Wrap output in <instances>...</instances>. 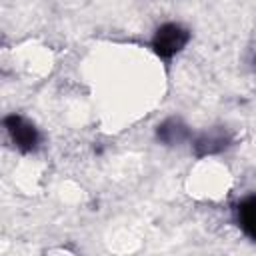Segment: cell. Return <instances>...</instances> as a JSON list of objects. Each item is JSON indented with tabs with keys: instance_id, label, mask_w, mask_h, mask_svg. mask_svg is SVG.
<instances>
[{
	"instance_id": "obj_1",
	"label": "cell",
	"mask_w": 256,
	"mask_h": 256,
	"mask_svg": "<svg viewBox=\"0 0 256 256\" xmlns=\"http://www.w3.org/2000/svg\"><path fill=\"white\" fill-rule=\"evenodd\" d=\"M188 42H190V32L182 24H178V22H164L152 34L150 48H152V52L158 58L170 60L176 54H180L188 46Z\"/></svg>"
},
{
	"instance_id": "obj_2",
	"label": "cell",
	"mask_w": 256,
	"mask_h": 256,
	"mask_svg": "<svg viewBox=\"0 0 256 256\" xmlns=\"http://www.w3.org/2000/svg\"><path fill=\"white\" fill-rule=\"evenodd\" d=\"M4 132L14 144V148L22 154H32L42 144V134L38 126L30 118L16 114V112L4 116Z\"/></svg>"
},
{
	"instance_id": "obj_3",
	"label": "cell",
	"mask_w": 256,
	"mask_h": 256,
	"mask_svg": "<svg viewBox=\"0 0 256 256\" xmlns=\"http://www.w3.org/2000/svg\"><path fill=\"white\" fill-rule=\"evenodd\" d=\"M230 144H232V134L226 126H212V128L192 134V138H190V150L196 158L216 156V154L228 150Z\"/></svg>"
},
{
	"instance_id": "obj_4",
	"label": "cell",
	"mask_w": 256,
	"mask_h": 256,
	"mask_svg": "<svg viewBox=\"0 0 256 256\" xmlns=\"http://www.w3.org/2000/svg\"><path fill=\"white\" fill-rule=\"evenodd\" d=\"M234 222L240 228V232L256 242V192L244 194L236 206H234Z\"/></svg>"
},
{
	"instance_id": "obj_5",
	"label": "cell",
	"mask_w": 256,
	"mask_h": 256,
	"mask_svg": "<svg viewBox=\"0 0 256 256\" xmlns=\"http://www.w3.org/2000/svg\"><path fill=\"white\" fill-rule=\"evenodd\" d=\"M192 134H194L192 128L184 120H180L176 116H170V118L162 120L158 124V128H156V138L166 146H180L184 142L190 144Z\"/></svg>"
}]
</instances>
